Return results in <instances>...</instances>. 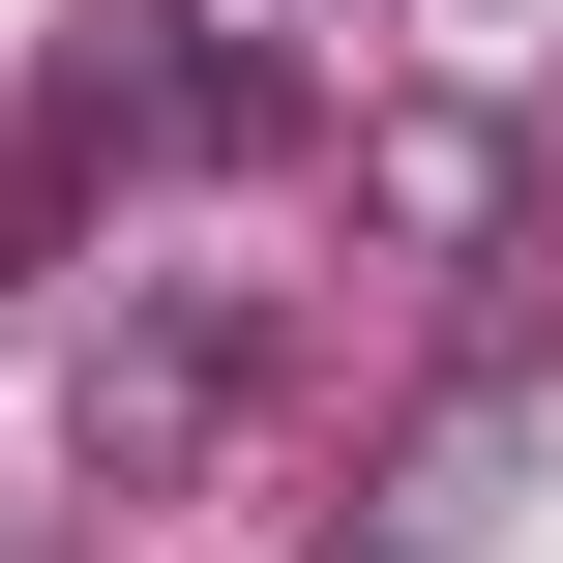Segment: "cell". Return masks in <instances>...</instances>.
<instances>
[{
	"label": "cell",
	"mask_w": 563,
	"mask_h": 563,
	"mask_svg": "<svg viewBox=\"0 0 563 563\" xmlns=\"http://www.w3.org/2000/svg\"><path fill=\"white\" fill-rule=\"evenodd\" d=\"M505 505H534V386H445V416L386 445V563H475Z\"/></svg>",
	"instance_id": "cell-1"
},
{
	"label": "cell",
	"mask_w": 563,
	"mask_h": 563,
	"mask_svg": "<svg viewBox=\"0 0 563 563\" xmlns=\"http://www.w3.org/2000/svg\"><path fill=\"white\" fill-rule=\"evenodd\" d=\"M208 386H238V356H208V327H148V356H89V445H119V475H178V445H208Z\"/></svg>",
	"instance_id": "cell-2"
}]
</instances>
